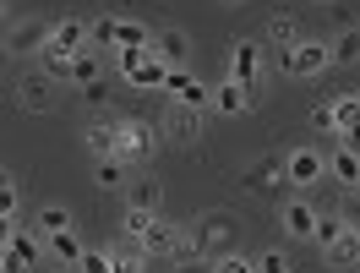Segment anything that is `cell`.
<instances>
[{
  "label": "cell",
  "instance_id": "6da1fadb",
  "mask_svg": "<svg viewBox=\"0 0 360 273\" xmlns=\"http://www.w3.org/2000/svg\"><path fill=\"white\" fill-rule=\"evenodd\" d=\"M229 251H240V219L224 213V208H207L186 224V257H202V262H219ZM180 257V262H186Z\"/></svg>",
  "mask_w": 360,
  "mask_h": 273
},
{
  "label": "cell",
  "instance_id": "7a4b0ae2",
  "mask_svg": "<svg viewBox=\"0 0 360 273\" xmlns=\"http://www.w3.org/2000/svg\"><path fill=\"white\" fill-rule=\"evenodd\" d=\"M55 44V23L49 17H17L6 27V55L11 61H27V55H44Z\"/></svg>",
  "mask_w": 360,
  "mask_h": 273
},
{
  "label": "cell",
  "instance_id": "3957f363",
  "mask_svg": "<svg viewBox=\"0 0 360 273\" xmlns=\"http://www.w3.org/2000/svg\"><path fill=\"white\" fill-rule=\"evenodd\" d=\"M273 66V49L268 44H257V39H240V44H229V77L240 82V88H262V77H268Z\"/></svg>",
  "mask_w": 360,
  "mask_h": 273
},
{
  "label": "cell",
  "instance_id": "277c9868",
  "mask_svg": "<svg viewBox=\"0 0 360 273\" xmlns=\"http://www.w3.org/2000/svg\"><path fill=\"white\" fill-rule=\"evenodd\" d=\"M17 110H27V115L60 110V77H49L44 66H39V71H22V77H17Z\"/></svg>",
  "mask_w": 360,
  "mask_h": 273
},
{
  "label": "cell",
  "instance_id": "5b68a950",
  "mask_svg": "<svg viewBox=\"0 0 360 273\" xmlns=\"http://www.w3.org/2000/svg\"><path fill=\"white\" fill-rule=\"evenodd\" d=\"M273 61H278L284 77H322V71L333 66V49L322 44V39H300L295 49H278Z\"/></svg>",
  "mask_w": 360,
  "mask_h": 273
},
{
  "label": "cell",
  "instance_id": "8992f818",
  "mask_svg": "<svg viewBox=\"0 0 360 273\" xmlns=\"http://www.w3.org/2000/svg\"><path fill=\"white\" fill-rule=\"evenodd\" d=\"M169 61H158L153 49H120V77L131 82V88H164L169 82Z\"/></svg>",
  "mask_w": 360,
  "mask_h": 273
},
{
  "label": "cell",
  "instance_id": "52a82bcc",
  "mask_svg": "<svg viewBox=\"0 0 360 273\" xmlns=\"http://www.w3.org/2000/svg\"><path fill=\"white\" fill-rule=\"evenodd\" d=\"M39 246H44V235L39 229H6V246H0V273H33L39 262Z\"/></svg>",
  "mask_w": 360,
  "mask_h": 273
},
{
  "label": "cell",
  "instance_id": "ba28073f",
  "mask_svg": "<svg viewBox=\"0 0 360 273\" xmlns=\"http://www.w3.org/2000/svg\"><path fill=\"white\" fill-rule=\"evenodd\" d=\"M158 126L153 120H120V159L126 164H148L158 153Z\"/></svg>",
  "mask_w": 360,
  "mask_h": 273
},
{
  "label": "cell",
  "instance_id": "9c48e42d",
  "mask_svg": "<svg viewBox=\"0 0 360 273\" xmlns=\"http://www.w3.org/2000/svg\"><path fill=\"white\" fill-rule=\"evenodd\" d=\"M136 246L148 251V257H169V262H180V257H186V229H180V224H169V219L158 213L153 224H148V235H142Z\"/></svg>",
  "mask_w": 360,
  "mask_h": 273
},
{
  "label": "cell",
  "instance_id": "30bf717a",
  "mask_svg": "<svg viewBox=\"0 0 360 273\" xmlns=\"http://www.w3.org/2000/svg\"><path fill=\"white\" fill-rule=\"evenodd\" d=\"M284 175H290V186L328 181V153H322V148H290V153H284Z\"/></svg>",
  "mask_w": 360,
  "mask_h": 273
},
{
  "label": "cell",
  "instance_id": "8fae6325",
  "mask_svg": "<svg viewBox=\"0 0 360 273\" xmlns=\"http://www.w3.org/2000/svg\"><path fill=\"white\" fill-rule=\"evenodd\" d=\"M158 132L180 142V148H197L202 142V110H186V104H169V115L158 120Z\"/></svg>",
  "mask_w": 360,
  "mask_h": 273
},
{
  "label": "cell",
  "instance_id": "7c38bea8",
  "mask_svg": "<svg viewBox=\"0 0 360 273\" xmlns=\"http://www.w3.org/2000/svg\"><path fill=\"white\" fill-rule=\"evenodd\" d=\"M316 219H322V213H316L306 197H290V203L278 208V224H284L290 241H316Z\"/></svg>",
  "mask_w": 360,
  "mask_h": 273
},
{
  "label": "cell",
  "instance_id": "4fadbf2b",
  "mask_svg": "<svg viewBox=\"0 0 360 273\" xmlns=\"http://www.w3.org/2000/svg\"><path fill=\"white\" fill-rule=\"evenodd\" d=\"M82 148H88L93 159H115V153H120V120H110V115H93L88 132H82Z\"/></svg>",
  "mask_w": 360,
  "mask_h": 273
},
{
  "label": "cell",
  "instance_id": "5bb4252c",
  "mask_svg": "<svg viewBox=\"0 0 360 273\" xmlns=\"http://www.w3.org/2000/svg\"><path fill=\"white\" fill-rule=\"evenodd\" d=\"M164 93L175 99V104H186V110H213V88L207 82H197V77H186V71H169V82H164Z\"/></svg>",
  "mask_w": 360,
  "mask_h": 273
},
{
  "label": "cell",
  "instance_id": "9a60e30c",
  "mask_svg": "<svg viewBox=\"0 0 360 273\" xmlns=\"http://www.w3.org/2000/svg\"><path fill=\"white\" fill-rule=\"evenodd\" d=\"M328 181L360 191V148L355 142H333V148H328Z\"/></svg>",
  "mask_w": 360,
  "mask_h": 273
},
{
  "label": "cell",
  "instance_id": "2e32d148",
  "mask_svg": "<svg viewBox=\"0 0 360 273\" xmlns=\"http://www.w3.org/2000/svg\"><path fill=\"white\" fill-rule=\"evenodd\" d=\"M251 104H257V93H251V88H240L235 77L213 82V110H219V115H229V120H235V115H246Z\"/></svg>",
  "mask_w": 360,
  "mask_h": 273
},
{
  "label": "cell",
  "instance_id": "e0dca14e",
  "mask_svg": "<svg viewBox=\"0 0 360 273\" xmlns=\"http://www.w3.org/2000/svg\"><path fill=\"white\" fill-rule=\"evenodd\" d=\"M55 49L88 55V49H93V23H82V17H60V23H55Z\"/></svg>",
  "mask_w": 360,
  "mask_h": 273
},
{
  "label": "cell",
  "instance_id": "ac0fdd59",
  "mask_svg": "<svg viewBox=\"0 0 360 273\" xmlns=\"http://www.w3.org/2000/svg\"><path fill=\"white\" fill-rule=\"evenodd\" d=\"M333 126H338V142L360 148V93H338L333 99Z\"/></svg>",
  "mask_w": 360,
  "mask_h": 273
},
{
  "label": "cell",
  "instance_id": "d6986e66",
  "mask_svg": "<svg viewBox=\"0 0 360 273\" xmlns=\"http://www.w3.org/2000/svg\"><path fill=\"white\" fill-rule=\"evenodd\" d=\"M153 55H158V61H169V66H180V61L191 55L186 27H153Z\"/></svg>",
  "mask_w": 360,
  "mask_h": 273
},
{
  "label": "cell",
  "instance_id": "ffe728a7",
  "mask_svg": "<svg viewBox=\"0 0 360 273\" xmlns=\"http://www.w3.org/2000/svg\"><path fill=\"white\" fill-rule=\"evenodd\" d=\"M126 170H131V164L120 159V153H115V159H93V186H98V191H120V186H131Z\"/></svg>",
  "mask_w": 360,
  "mask_h": 273
},
{
  "label": "cell",
  "instance_id": "44dd1931",
  "mask_svg": "<svg viewBox=\"0 0 360 273\" xmlns=\"http://www.w3.org/2000/svg\"><path fill=\"white\" fill-rule=\"evenodd\" d=\"M158 203H164V186H158L153 175H136V181L126 186V208H142V213H158Z\"/></svg>",
  "mask_w": 360,
  "mask_h": 273
},
{
  "label": "cell",
  "instance_id": "7402d4cb",
  "mask_svg": "<svg viewBox=\"0 0 360 273\" xmlns=\"http://www.w3.org/2000/svg\"><path fill=\"white\" fill-rule=\"evenodd\" d=\"M44 246H49V257H55V262H60V268H77V262H82V241H77V229H60V235H44Z\"/></svg>",
  "mask_w": 360,
  "mask_h": 273
},
{
  "label": "cell",
  "instance_id": "603a6c76",
  "mask_svg": "<svg viewBox=\"0 0 360 273\" xmlns=\"http://www.w3.org/2000/svg\"><path fill=\"white\" fill-rule=\"evenodd\" d=\"M322 257H328V268H344V273L360 268V235H355V229H344V235H338V241L322 251Z\"/></svg>",
  "mask_w": 360,
  "mask_h": 273
},
{
  "label": "cell",
  "instance_id": "cb8c5ba5",
  "mask_svg": "<svg viewBox=\"0 0 360 273\" xmlns=\"http://www.w3.org/2000/svg\"><path fill=\"white\" fill-rule=\"evenodd\" d=\"M240 181L251 186V191H262V186H273V181H290V175H284V159H278V153H268V159H257L246 170V175H240Z\"/></svg>",
  "mask_w": 360,
  "mask_h": 273
},
{
  "label": "cell",
  "instance_id": "d4e9b609",
  "mask_svg": "<svg viewBox=\"0 0 360 273\" xmlns=\"http://www.w3.org/2000/svg\"><path fill=\"white\" fill-rule=\"evenodd\" d=\"M110 251H115V273H148V251L136 246V241H126V235H120Z\"/></svg>",
  "mask_w": 360,
  "mask_h": 273
},
{
  "label": "cell",
  "instance_id": "484cf974",
  "mask_svg": "<svg viewBox=\"0 0 360 273\" xmlns=\"http://www.w3.org/2000/svg\"><path fill=\"white\" fill-rule=\"evenodd\" d=\"M295 44H300V23L278 11V17H273V23H268V49H273V55H278V49H295Z\"/></svg>",
  "mask_w": 360,
  "mask_h": 273
},
{
  "label": "cell",
  "instance_id": "4316f807",
  "mask_svg": "<svg viewBox=\"0 0 360 273\" xmlns=\"http://www.w3.org/2000/svg\"><path fill=\"white\" fill-rule=\"evenodd\" d=\"M115 49H153V27L120 17V39H115Z\"/></svg>",
  "mask_w": 360,
  "mask_h": 273
},
{
  "label": "cell",
  "instance_id": "83f0119b",
  "mask_svg": "<svg viewBox=\"0 0 360 273\" xmlns=\"http://www.w3.org/2000/svg\"><path fill=\"white\" fill-rule=\"evenodd\" d=\"M328 49H333V66H355L360 61V27H344Z\"/></svg>",
  "mask_w": 360,
  "mask_h": 273
},
{
  "label": "cell",
  "instance_id": "f1b7e54d",
  "mask_svg": "<svg viewBox=\"0 0 360 273\" xmlns=\"http://www.w3.org/2000/svg\"><path fill=\"white\" fill-rule=\"evenodd\" d=\"M33 229H39V235H60V229H71V213H66L60 203H49V208H39Z\"/></svg>",
  "mask_w": 360,
  "mask_h": 273
},
{
  "label": "cell",
  "instance_id": "f546056e",
  "mask_svg": "<svg viewBox=\"0 0 360 273\" xmlns=\"http://www.w3.org/2000/svg\"><path fill=\"white\" fill-rule=\"evenodd\" d=\"M17 208H22V186H17V175H6L0 181V219L17 224Z\"/></svg>",
  "mask_w": 360,
  "mask_h": 273
},
{
  "label": "cell",
  "instance_id": "4dcf8cb0",
  "mask_svg": "<svg viewBox=\"0 0 360 273\" xmlns=\"http://www.w3.org/2000/svg\"><path fill=\"white\" fill-rule=\"evenodd\" d=\"M93 82H98V49L77 55V66H71V88H93Z\"/></svg>",
  "mask_w": 360,
  "mask_h": 273
},
{
  "label": "cell",
  "instance_id": "1f68e13d",
  "mask_svg": "<svg viewBox=\"0 0 360 273\" xmlns=\"http://www.w3.org/2000/svg\"><path fill=\"white\" fill-rule=\"evenodd\" d=\"M39 61H44V71H49V77L71 82V66H77V55H66V49H55V44H49L44 55H39Z\"/></svg>",
  "mask_w": 360,
  "mask_h": 273
},
{
  "label": "cell",
  "instance_id": "d6a6232c",
  "mask_svg": "<svg viewBox=\"0 0 360 273\" xmlns=\"http://www.w3.org/2000/svg\"><path fill=\"white\" fill-rule=\"evenodd\" d=\"M115 39H120V17H98L93 23V49L104 55V49H115Z\"/></svg>",
  "mask_w": 360,
  "mask_h": 273
},
{
  "label": "cell",
  "instance_id": "836d02e7",
  "mask_svg": "<svg viewBox=\"0 0 360 273\" xmlns=\"http://www.w3.org/2000/svg\"><path fill=\"white\" fill-rule=\"evenodd\" d=\"M344 229H349V224H344V213H328V219H316V246L328 251L338 235H344Z\"/></svg>",
  "mask_w": 360,
  "mask_h": 273
},
{
  "label": "cell",
  "instance_id": "e575fe53",
  "mask_svg": "<svg viewBox=\"0 0 360 273\" xmlns=\"http://www.w3.org/2000/svg\"><path fill=\"white\" fill-rule=\"evenodd\" d=\"M295 262H290V251H278V246H268L262 257H257V273H290Z\"/></svg>",
  "mask_w": 360,
  "mask_h": 273
},
{
  "label": "cell",
  "instance_id": "d590c367",
  "mask_svg": "<svg viewBox=\"0 0 360 273\" xmlns=\"http://www.w3.org/2000/svg\"><path fill=\"white\" fill-rule=\"evenodd\" d=\"M77 273H115V251H82Z\"/></svg>",
  "mask_w": 360,
  "mask_h": 273
},
{
  "label": "cell",
  "instance_id": "8d00e7d4",
  "mask_svg": "<svg viewBox=\"0 0 360 273\" xmlns=\"http://www.w3.org/2000/svg\"><path fill=\"white\" fill-rule=\"evenodd\" d=\"M213 273H257V257H240V251H229L213 262Z\"/></svg>",
  "mask_w": 360,
  "mask_h": 273
},
{
  "label": "cell",
  "instance_id": "74e56055",
  "mask_svg": "<svg viewBox=\"0 0 360 273\" xmlns=\"http://www.w3.org/2000/svg\"><path fill=\"white\" fill-rule=\"evenodd\" d=\"M311 126H316L322 136H338V126H333V104H316V110H311Z\"/></svg>",
  "mask_w": 360,
  "mask_h": 273
},
{
  "label": "cell",
  "instance_id": "f35d334b",
  "mask_svg": "<svg viewBox=\"0 0 360 273\" xmlns=\"http://www.w3.org/2000/svg\"><path fill=\"white\" fill-rule=\"evenodd\" d=\"M175 273H213V262H202V257H186Z\"/></svg>",
  "mask_w": 360,
  "mask_h": 273
},
{
  "label": "cell",
  "instance_id": "ab89813d",
  "mask_svg": "<svg viewBox=\"0 0 360 273\" xmlns=\"http://www.w3.org/2000/svg\"><path fill=\"white\" fill-rule=\"evenodd\" d=\"M344 224H349V229L360 235V203H349V208H344Z\"/></svg>",
  "mask_w": 360,
  "mask_h": 273
},
{
  "label": "cell",
  "instance_id": "60d3db41",
  "mask_svg": "<svg viewBox=\"0 0 360 273\" xmlns=\"http://www.w3.org/2000/svg\"><path fill=\"white\" fill-rule=\"evenodd\" d=\"M219 6H246V0H219Z\"/></svg>",
  "mask_w": 360,
  "mask_h": 273
},
{
  "label": "cell",
  "instance_id": "b9f144b4",
  "mask_svg": "<svg viewBox=\"0 0 360 273\" xmlns=\"http://www.w3.org/2000/svg\"><path fill=\"white\" fill-rule=\"evenodd\" d=\"M316 6H333V0H316Z\"/></svg>",
  "mask_w": 360,
  "mask_h": 273
},
{
  "label": "cell",
  "instance_id": "7bdbcfd3",
  "mask_svg": "<svg viewBox=\"0 0 360 273\" xmlns=\"http://www.w3.org/2000/svg\"><path fill=\"white\" fill-rule=\"evenodd\" d=\"M60 273H77V268H60Z\"/></svg>",
  "mask_w": 360,
  "mask_h": 273
}]
</instances>
